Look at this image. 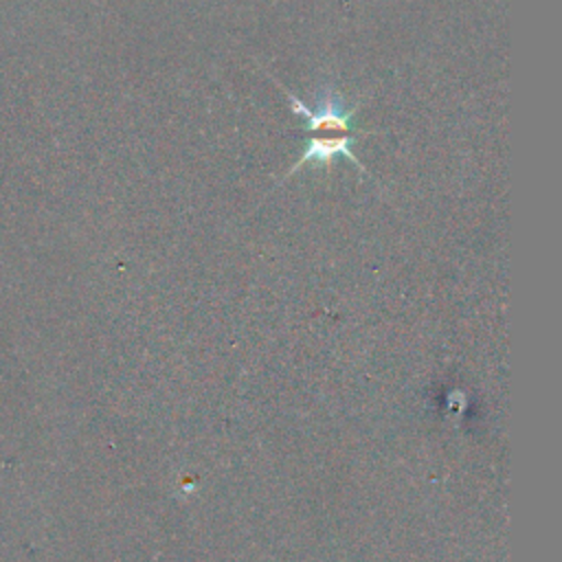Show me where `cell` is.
Returning <instances> with one entry per match:
<instances>
[{
  "label": "cell",
  "mask_w": 562,
  "mask_h": 562,
  "mask_svg": "<svg viewBox=\"0 0 562 562\" xmlns=\"http://www.w3.org/2000/svg\"><path fill=\"white\" fill-rule=\"evenodd\" d=\"M277 86L290 99V108L305 119V130L310 132L307 149L294 162V167L288 171V176H292L299 167H303L307 162H331L336 156L351 160L358 169L364 171V167L360 165V160L356 158V154L351 149V143L356 140V130L351 127L353 110H345L331 97L323 99L318 105H307L299 97H294L281 81H277Z\"/></svg>",
  "instance_id": "obj_1"
}]
</instances>
